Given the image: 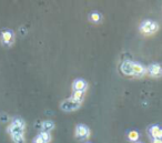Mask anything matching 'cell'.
<instances>
[{
    "instance_id": "cell-1",
    "label": "cell",
    "mask_w": 162,
    "mask_h": 143,
    "mask_svg": "<svg viewBox=\"0 0 162 143\" xmlns=\"http://www.w3.org/2000/svg\"><path fill=\"white\" fill-rule=\"evenodd\" d=\"M24 129H26V123L22 119L20 118H15L12 119L11 123L8 125L7 132L10 136L13 134H24Z\"/></svg>"
},
{
    "instance_id": "cell-2",
    "label": "cell",
    "mask_w": 162,
    "mask_h": 143,
    "mask_svg": "<svg viewBox=\"0 0 162 143\" xmlns=\"http://www.w3.org/2000/svg\"><path fill=\"white\" fill-rule=\"evenodd\" d=\"M159 29V26L157 22L152 20H146L140 24V32L144 36H151L155 33Z\"/></svg>"
},
{
    "instance_id": "cell-3",
    "label": "cell",
    "mask_w": 162,
    "mask_h": 143,
    "mask_svg": "<svg viewBox=\"0 0 162 143\" xmlns=\"http://www.w3.org/2000/svg\"><path fill=\"white\" fill-rule=\"evenodd\" d=\"M0 41L4 47H11L15 42V33L11 29H4L0 31Z\"/></svg>"
},
{
    "instance_id": "cell-4",
    "label": "cell",
    "mask_w": 162,
    "mask_h": 143,
    "mask_svg": "<svg viewBox=\"0 0 162 143\" xmlns=\"http://www.w3.org/2000/svg\"><path fill=\"white\" fill-rule=\"evenodd\" d=\"M80 105H81V101L72 100L70 98L69 100H64L61 103V109L63 111H73V110H77Z\"/></svg>"
},
{
    "instance_id": "cell-5",
    "label": "cell",
    "mask_w": 162,
    "mask_h": 143,
    "mask_svg": "<svg viewBox=\"0 0 162 143\" xmlns=\"http://www.w3.org/2000/svg\"><path fill=\"white\" fill-rule=\"evenodd\" d=\"M75 136L80 140H86L90 136V130H89V128L86 127V125L79 124V125H77V128H75Z\"/></svg>"
},
{
    "instance_id": "cell-6",
    "label": "cell",
    "mask_w": 162,
    "mask_h": 143,
    "mask_svg": "<svg viewBox=\"0 0 162 143\" xmlns=\"http://www.w3.org/2000/svg\"><path fill=\"white\" fill-rule=\"evenodd\" d=\"M146 72L150 74L151 77L154 78H159L162 76V68L160 64L158 63H154V64H151L149 66V68L146 69Z\"/></svg>"
},
{
    "instance_id": "cell-7",
    "label": "cell",
    "mask_w": 162,
    "mask_h": 143,
    "mask_svg": "<svg viewBox=\"0 0 162 143\" xmlns=\"http://www.w3.org/2000/svg\"><path fill=\"white\" fill-rule=\"evenodd\" d=\"M121 71L126 76H133V62L132 61H124L121 64Z\"/></svg>"
},
{
    "instance_id": "cell-8",
    "label": "cell",
    "mask_w": 162,
    "mask_h": 143,
    "mask_svg": "<svg viewBox=\"0 0 162 143\" xmlns=\"http://www.w3.org/2000/svg\"><path fill=\"white\" fill-rule=\"evenodd\" d=\"M87 89V82L82 80V79H77L75 82H73V90L75 91H84Z\"/></svg>"
},
{
    "instance_id": "cell-9",
    "label": "cell",
    "mask_w": 162,
    "mask_h": 143,
    "mask_svg": "<svg viewBox=\"0 0 162 143\" xmlns=\"http://www.w3.org/2000/svg\"><path fill=\"white\" fill-rule=\"evenodd\" d=\"M146 73V68L137 62H133V76H142Z\"/></svg>"
},
{
    "instance_id": "cell-10",
    "label": "cell",
    "mask_w": 162,
    "mask_h": 143,
    "mask_svg": "<svg viewBox=\"0 0 162 143\" xmlns=\"http://www.w3.org/2000/svg\"><path fill=\"white\" fill-rule=\"evenodd\" d=\"M53 128H55V123L50 120L42 122V125H41V130L44 132H49V133H50V131H51Z\"/></svg>"
},
{
    "instance_id": "cell-11",
    "label": "cell",
    "mask_w": 162,
    "mask_h": 143,
    "mask_svg": "<svg viewBox=\"0 0 162 143\" xmlns=\"http://www.w3.org/2000/svg\"><path fill=\"white\" fill-rule=\"evenodd\" d=\"M10 136L13 143H24V134H13Z\"/></svg>"
},
{
    "instance_id": "cell-12",
    "label": "cell",
    "mask_w": 162,
    "mask_h": 143,
    "mask_svg": "<svg viewBox=\"0 0 162 143\" xmlns=\"http://www.w3.org/2000/svg\"><path fill=\"white\" fill-rule=\"evenodd\" d=\"M83 98V92L82 91H73L71 96V99L72 100H75V101H81Z\"/></svg>"
},
{
    "instance_id": "cell-13",
    "label": "cell",
    "mask_w": 162,
    "mask_h": 143,
    "mask_svg": "<svg viewBox=\"0 0 162 143\" xmlns=\"http://www.w3.org/2000/svg\"><path fill=\"white\" fill-rule=\"evenodd\" d=\"M128 139L132 141V142H135L137 140L139 139V133L137 131H131L129 132V134H128Z\"/></svg>"
},
{
    "instance_id": "cell-14",
    "label": "cell",
    "mask_w": 162,
    "mask_h": 143,
    "mask_svg": "<svg viewBox=\"0 0 162 143\" xmlns=\"http://www.w3.org/2000/svg\"><path fill=\"white\" fill-rule=\"evenodd\" d=\"M42 139H44V141L46 143H49L50 141H51V136H50V133L49 132H44V131H41V133L39 134Z\"/></svg>"
},
{
    "instance_id": "cell-15",
    "label": "cell",
    "mask_w": 162,
    "mask_h": 143,
    "mask_svg": "<svg viewBox=\"0 0 162 143\" xmlns=\"http://www.w3.org/2000/svg\"><path fill=\"white\" fill-rule=\"evenodd\" d=\"M159 130H160V127H158V125H153V127H151V128L149 129V134H150L152 138H155V136H157V133L159 132Z\"/></svg>"
},
{
    "instance_id": "cell-16",
    "label": "cell",
    "mask_w": 162,
    "mask_h": 143,
    "mask_svg": "<svg viewBox=\"0 0 162 143\" xmlns=\"http://www.w3.org/2000/svg\"><path fill=\"white\" fill-rule=\"evenodd\" d=\"M90 19L92 20L93 22H98V21H100V15L98 12H92L90 16Z\"/></svg>"
},
{
    "instance_id": "cell-17",
    "label": "cell",
    "mask_w": 162,
    "mask_h": 143,
    "mask_svg": "<svg viewBox=\"0 0 162 143\" xmlns=\"http://www.w3.org/2000/svg\"><path fill=\"white\" fill-rule=\"evenodd\" d=\"M32 143H46V142H44V139H42V138H41V136H40L39 134H38V136H37L36 138L33 139V141H32Z\"/></svg>"
},
{
    "instance_id": "cell-18",
    "label": "cell",
    "mask_w": 162,
    "mask_h": 143,
    "mask_svg": "<svg viewBox=\"0 0 162 143\" xmlns=\"http://www.w3.org/2000/svg\"><path fill=\"white\" fill-rule=\"evenodd\" d=\"M154 139L162 140V129H160V130H159V132L157 133V136H155V138H154Z\"/></svg>"
},
{
    "instance_id": "cell-19",
    "label": "cell",
    "mask_w": 162,
    "mask_h": 143,
    "mask_svg": "<svg viewBox=\"0 0 162 143\" xmlns=\"http://www.w3.org/2000/svg\"><path fill=\"white\" fill-rule=\"evenodd\" d=\"M152 143H162V140H159V139H154L153 142Z\"/></svg>"
}]
</instances>
